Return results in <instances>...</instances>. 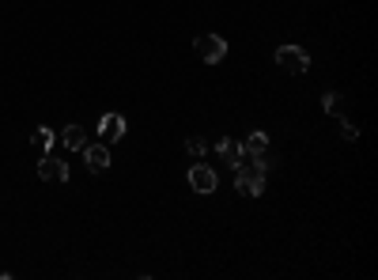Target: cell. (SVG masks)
<instances>
[{
	"label": "cell",
	"mask_w": 378,
	"mask_h": 280,
	"mask_svg": "<svg viewBox=\"0 0 378 280\" xmlns=\"http://www.w3.org/2000/svg\"><path fill=\"white\" fill-rule=\"evenodd\" d=\"M234 186L246 197H261L265 193V159L258 155V159H250V163L234 167Z\"/></svg>",
	"instance_id": "obj_1"
},
{
	"label": "cell",
	"mask_w": 378,
	"mask_h": 280,
	"mask_svg": "<svg viewBox=\"0 0 378 280\" xmlns=\"http://www.w3.org/2000/svg\"><path fill=\"white\" fill-rule=\"evenodd\" d=\"M277 65L284 68V72H291V76H303L306 68H310V57H306L303 46H280L277 49Z\"/></svg>",
	"instance_id": "obj_2"
},
{
	"label": "cell",
	"mask_w": 378,
	"mask_h": 280,
	"mask_svg": "<svg viewBox=\"0 0 378 280\" xmlns=\"http://www.w3.org/2000/svg\"><path fill=\"white\" fill-rule=\"evenodd\" d=\"M189 186H193V193H216L220 178H216V171H212L208 163H193L189 167Z\"/></svg>",
	"instance_id": "obj_3"
},
{
	"label": "cell",
	"mask_w": 378,
	"mask_h": 280,
	"mask_svg": "<svg viewBox=\"0 0 378 280\" xmlns=\"http://www.w3.org/2000/svg\"><path fill=\"white\" fill-rule=\"evenodd\" d=\"M197 57H201V61H208V65H216V61L227 57V42H223L220 34H201L197 38Z\"/></svg>",
	"instance_id": "obj_4"
},
{
	"label": "cell",
	"mask_w": 378,
	"mask_h": 280,
	"mask_svg": "<svg viewBox=\"0 0 378 280\" xmlns=\"http://www.w3.org/2000/svg\"><path fill=\"white\" fill-rule=\"evenodd\" d=\"M38 178H42V182H68V163L46 152L38 159Z\"/></svg>",
	"instance_id": "obj_5"
},
{
	"label": "cell",
	"mask_w": 378,
	"mask_h": 280,
	"mask_svg": "<svg viewBox=\"0 0 378 280\" xmlns=\"http://www.w3.org/2000/svg\"><path fill=\"white\" fill-rule=\"evenodd\" d=\"M80 152H84V163H87L95 174H102V171L110 167V144H102V140H99V144H84Z\"/></svg>",
	"instance_id": "obj_6"
},
{
	"label": "cell",
	"mask_w": 378,
	"mask_h": 280,
	"mask_svg": "<svg viewBox=\"0 0 378 280\" xmlns=\"http://www.w3.org/2000/svg\"><path fill=\"white\" fill-rule=\"evenodd\" d=\"M99 136H102V144H118V140L125 136V117H121V114H102Z\"/></svg>",
	"instance_id": "obj_7"
},
{
	"label": "cell",
	"mask_w": 378,
	"mask_h": 280,
	"mask_svg": "<svg viewBox=\"0 0 378 280\" xmlns=\"http://www.w3.org/2000/svg\"><path fill=\"white\" fill-rule=\"evenodd\" d=\"M216 152H220V159L231 167V171L242 163V159H246V155H242V144H239V140H231V136H223V140H220V144H216Z\"/></svg>",
	"instance_id": "obj_8"
},
{
	"label": "cell",
	"mask_w": 378,
	"mask_h": 280,
	"mask_svg": "<svg viewBox=\"0 0 378 280\" xmlns=\"http://www.w3.org/2000/svg\"><path fill=\"white\" fill-rule=\"evenodd\" d=\"M61 140H65V148H68V152H80V148H84L87 144V133H84V125H65V129H61Z\"/></svg>",
	"instance_id": "obj_9"
},
{
	"label": "cell",
	"mask_w": 378,
	"mask_h": 280,
	"mask_svg": "<svg viewBox=\"0 0 378 280\" xmlns=\"http://www.w3.org/2000/svg\"><path fill=\"white\" fill-rule=\"evenodd\" d=\"M239 144H242V155H250V159H258V155L269 152V136H265V133H250L246 140H239Z\"/></svg>",
	"instance_id": "obj_10"
},
{
	"label": "cell",
	"mask_w": 378,
	"mask_h": 280,
	"mask_svg": "<svg viewBox=\"0 0 378 280\" xmlns=\"http://www.w3.org/2000/svg\"><path fill=\"white\" fill-rule=\"evenodd\" d=\"M49 144H53V129H49V125H38V129H34V148H38V155H46Z\"/></svg>",
	"instance_id": "obj_11"
},
{
	"label": "cell",
	"mask_w": 378,
	"mask_h": 280,
	"mask_svg": "<svg viewBox=\"0 0 378 280\" xmlns=\"http://www.w3.org/2000/svg\"><path fill=\"white\" fill-rule=\"evenodd\" d=\"M322 106H325V114H341V110H344V95L341 91H325Z\"/></svg>",
	"instance_id": "obj_12"
},
{
	"label": "cell",
	"mask_w": 378,
	"mask_h": 280,
	"mask_svg": "<svg viewBox=\"0 0 378 280\" xmlns=\"http://www.w3.org/2000/svg\"><path fill=\"white\" fill-rule=\"evenodd\" d=\"M186 152H189V155H204V152H208V144H204L201 136H189V140H186Z\"/></svg>",
	"instance_id": "obj_13"
},
{
	"label": "cell",
	"mask_w": 378,
	"mask_h": 280,
	"mask_svg": "<svg viewBox=\"0 0 378 280\" xmlns=\"http://www.w3.org/2000/svg\"><path fill=\"white\" fill-rule=\"evenodd\" d=\"M341 136H344V140H360V125L344 117V122H341Z\"/></svg>",
	"instance_id": "obj_14"
}]
</instances>
